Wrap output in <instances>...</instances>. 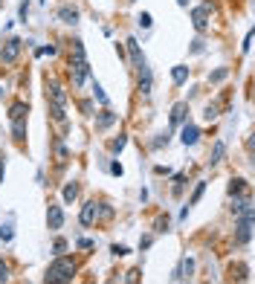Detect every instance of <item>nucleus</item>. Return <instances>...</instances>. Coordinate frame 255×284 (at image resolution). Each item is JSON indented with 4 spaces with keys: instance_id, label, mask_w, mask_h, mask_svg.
Instances as JSON below:
<instances>
[{
    "instance_id": "obj_1",
    "label": "nucleus",
    "mask_w": 255,
    "mask_h": 284,
    "mask_svg": "<svg viewBox=\"0 0 255 284\" xmlns=\"http://www.w3.org/2000/svg\"><path fill=\"white\" fill-rule=\"evenodd\" d=\"M70 76H73V84H84V78L90 76V67L84 58V44L81 41H73V55H70Z\"/></svg>"
},
{
    "instance_id": "obj_2",
    "label": "nucleus",
    "mask_w": 255,
    "mask_h": 284,
    "mask_svg": "<svg viewBox=\"0 0 255 284\" xmlns=\"http://www.w3.org/2000/svg\"><path fill=\"white\" fill-rule=\"evenodd\" d=\"M73 276H76V261H70V258H55V261L47 267V282L50 284L73 282Z\"/></svg>"
},
{
    "instance_id": "obj_3",
    "label": "nucleus",
    "mask_w": 255,
    "mask_h": 284,
    "mask_svg": "<svg viewBox=\"0 0 255 284\" xmlns=\"http://www.w3.org/2000/svg\"><path fill=\"white\" fill-rule=\"evenodd\" d=\"M21 47H24L21 38H9V41L0 47V61H3V64H15V61H18V55H21Z\"/></svg>"
},
{
    "instance_id": "obj_4",
    "label": "nucleus",
    "mask_w": 255,
    "mask_h": 284,
    "mask_svg": "<svg viewBox=\"0 0 255 284\" xmlns=\"http://www.w3.org/2000/svg\"><path fill=\"white\" fill-rule=\"evenodd\" d=\"M191 24H194V29L203 32L209 26V6H197V9H191Z\"/></svg>"
},
{
    "instance_id": "obj_5",
    "label": "nucleus",
    "mask_w": 255,
    "mask_h": 284,
    "mask_svg": "<svg viewBox=\"0 0 255 284\" xmlns=\"http://www.w3.org/2000/svg\"><path fill=\"white\" fill-rule=\"evenodd\" d=\"M47 99H50V102H52V104H67V93H64V87L61 84H58V81H52V84H50V90H47Z\"/></svg>"
},
{
    "instance_id": "obj_6",
    "label": "nucleus",
    "mask_w": 255,
    "mask_h": 284,
    "mask_svg": "<svg viewBox=\"0 0 255 284\" xmlns=\"http://www.w3.org/2000/svg\"><path fill=\"white\" fill-rule=\"evenodd\" d=\"M47 223H50V229H61V226H64L61 206H50V209H47Z\"/></svg>"
},
{
    "instance_id": "obj_7",
    "label": "nucleus",
    "mask_w": 255,
    "mask_h": 284,
    "mask_svg": "<svg viewBox=\"0 0 255 284\" xmlns=\"http://www.w3.org/2000/svg\"><path fill=\"white\" fill-rule=\"evenodd\" d=\"M96 218H99V203H96V200L84 203V209H81V223H84V226H90Z\"/></svg>"
},
{
    "instance_id": "obj_8",
    "label": "nucleus",
    "mask_w": 255,
    "mask_h": 284,
    "mask_svg": "<svg viewBox=\"0 0 255 284\" xmlns=\"http://www.w3.org/2000/svg\"><path fill=\"white\" fill-rule=\"evenodd\" d=\"M151 84H154V76H151V70L142 64V67H139V93H151Z\"/></svg>"
},
{
    "instance_id": "obj_9",
    "label": "nucleus",
    "mask_w": 255,
    "mask_h": 284,
    "mask_svg": "<svg viewBox=\"0 0 255 284\" xmlns=\"http://www.w3.org/2000/svg\"><path fill=\"white\" fill-rule=\"evenodd\" d=\"M58 18H61L64 24H78V9L70 6V3H64L61 9H58Z\"/></svg>"
},
{
    "instance_id": "obj_10",
    "label": "nucleus",
    "mask_w": 255,
    "mask_h": 284,
    "mask_svg": "<svg viewBox=\"0 0 255 284\" xmlns=\"http://www.w3.org/2000/svg\"><path fill=\"white\" fill-rule=\"evenodd\" d=\"M113 122H116V113H113V110H102V113L96 116V130H107Z\"/></svg>"
},
{
    "instance_id": "obj_11",
    "label": "nucleus",
    "mask_w": 255,
    "mask_h": 284,
    "mask_svg": "<svg viewBox=\"0 0 255 284\" xmlns=\"http://www.w3.org/2000/svg\"><path fill=\"white\" fill-rule=\"evenodd\" d=\"M180 139H183V145H197V139H200V130H197V125H183Z\"/></svg>"
},
{
    "instance_id": "obj_12",
    "label": "nucleus",
    "mask_w": 255,
    "mask_h": 284,
    "mask_svg": "<svg viewBox=\"0 0 255 284\" xmlns=\"http://www.w3.org/2000/svg\"><path fill=\"white\" fill-rule=\"evenodd\" d=\"M29 116V104H24V102H15L12 107H9V119L12 122H18V119H26Z\"/></svg>"
},
{
    "instance_id": "obj_13",
    "label": "nucleus",
    "mask_w": 255,
    "mask_h": 284,
    "mask_svg": "<svg viewBox=\"0 0 255 284\" xmlns=\"http://www.w3.org/2000/svg\"><path fill=\"white\" fill-rule=\"evenodd\" d=\"M186 113H189V104H186V102H177V104L171 107V125H180V122L186 119Z\"/></svg>"
},
{
    "instance_id": "obj_14",
    "label": "nucleus",
    "mask_w": 255,
    "mask_h": 284,
    "mask_svg": "<svg viewBox=\"0 0 255 284\" xmlns=\"http://www.w3.org/2000/svg\"><path fill=\"white\" fill-rule=\"evenodd\" d=\"M128 50H130V61L136 64V67H142V55H139V44H136V41H133V38H128Z\"/></svg>"
},
{
    "instance_id": "obj_15",
    "label": "nucleus",
    "mask_w": 255,
    "mask_h": 284,
    "mask_svg": "<svg viewBox=\"0 0 255 284\" xmlns=\"http://www.w3.org/2000/svg\"><path fill=\"white\" fill-rule=\"evenodd\" d=\"M171 78H174V84H183V81L189 78V67H183V64H177V67L171 70Z\"/></svg>"
},
{
    "instance_id": "obj_16",
    "label": "nucleus",
    "mask_w": 255,
    "mask_h": 284,
    "mask_svg": "<svg viewBox=\"0 0 255 284\" xmlns=\"http://www.w3.org/2000/svg\"><path fill=\"white\" fill-rule=\"evenodd\" d=\"M50 116H52L58 125H64V122H67V116H64V107H61V104H52V102H50Z\"/></svg>"
},
{
    "instance_id": "obj_17",
    "label": "nucleus",
    "mask_w": 255,
    "mask_h": 284,
    "mask_svg": "<svg viewBox=\"0 0 255 284\" xmlns=\"http://www.w3.org/2000/svg\"><path fill=\"white\" fill-rule=\"evenodd\" d=\"M12 133H15V139H24V136H26V119L12 122Z\"/></svg>"
},
{
    "instance_id": "obj_18",
    "label": "nucleus",
    "mask_w": 255,
    "mask_h": 284,
    "mask_svg": "<svg viewBox=\"0 0 255 284\" xmlns=\"http://www.w3.org/2000/svg\"><path fill=\"white\" fill-rule=\"evenodd\" d=\"M76 197H78V186H76V183H67V186H64V203H73Z\"/></svg>"
},
{
    "instance_id": "obj_19",
    "label": "nucleus",
    "mask_w": 255,
    "mask_h": 284,
    "mask_svg": "<svg viewBox=\"0 0 255 284\" xmlns=\"http://www.w3.org/2000/svg\"><path fill=\"white\" fill-rule=\"evenodd\" d=\"M223 154H226V145H223V142H215V151H212V159H209V162L218 165V162L223 159Z\"/></svg>"
},
{
    "instance_id": "obj_20",
    "label": "nucleus",
    "mask_w": 255,
    "mask_h": 284,
    "mask_svg": "<svg viewBox=\"0 0 255 284\" xmlns=\"http://www.w3.org/2000/svg\"><path fill=\"white\" fill-rule=\"evenodd\" d=\"M203 191H206V183H197V189H194V194H191V200H189V209L191 206H197V200L203 197Z\"/></svg>"
},
{
    "instance_id": "obj_21",
    "label": "nucleus",
    "mask_w": 255,
    "mask_h": 284,
    "mask_svg": "<svg viewBox=\"0 0 255 284\" xmlns=\"http://www.w3.org/2000/svg\"><path fill=\"white\" fill-rule=\"evenodd\" d=\"M125 145H128V136H116V139L110 142V151H113V154H119V151H122Z\"/></svg>"
},
{
    "instance_id": "obj_22",
    "label": "nucleus",
    "mask_w": 255,
    "mask_h": 284,
    "mask_svg": "<svg viewBox=\"0 0 255 284\" xmlns=\"http://www.w3.org/2000/svg\"><path fill=\"white\" fill-rule=\"evenodd\" d=\"M226 73H229V70H226V67H221V70H215V73H212L209 78H212V81L218 84V81H223V78H226Z\"/></svg>"
},
{
    "instance_id": "obj_23",
    "label": "nucleus",
    "mask_w": 255,
    "mask_h": 284,
    "mask_svg": "<svg viewBox=\"0 0 255 284\" xmlns=\"http://www.w3.org/2000/svg\"><path fill=\"white\" fill-rule=\"evenodd\" d=\"M136 24H139L142 29H148V26H151V15H148V12H142V15L136 18Z\"/></svg>"
},
{
    "instance_id": "obj_24",
    "label": "nucleus",
    "mask_w": 255,
    "mask_h": 284,
    "mask_svg": "<svg viewBox=\"0 0 255 284\" xmlns=\"http://www.w3.org/2000/svg\"><path fill=\"white\" fill-rule=\"evenodd\" d=\"M229 191H232V194H244V180H232Z\"/></svg>"
},
{
    "instance_id": "obj_25",
    "label": "nucleus",
    "mask_w": 255,
    "mask_h": 284,
    "mask_svg": "<svg viewBox=\"0 0 255 284\" xmlns=\"http://www.w3.org/2000/svg\"><path fill=\"white\" fill-rule=\"evenodd\" d=\"M203 116H206V119H209V122H212V119H218V104H209V107H206V113H203Z\"/></svg>"
},
{
    "instance_id": "obj_26",
    "label": "nucleus",
    "mask_w": 255,
    "mask_h": 284,
    "mask_svg": "<svg viewBox=\"0 0 255 284\" xmlns=\"http://www.w3.org/2000/svg\"><path fill=\"white\" fill-rule=\"evenodd\" d=\"M3 282H9V267H6V261L0 258V284Z\"/></svg>"
},
{
    "instance_id": "obj_27",
    "label": "nucleus",
    "mask_w": 255,
    "mask_h": 284,
    "mask_svg": "<svg viewBox=\"0 0 255 284\" xmlns=\"http://www.w3.org/2000/svg\"><path fill=\"white\" fill-rule=\"evenodd\" d=\"M93 96L99 99V102H102V104H107V96H104V90H102L99 84H93Z\"/></svg>"
},
{
    "instance_id": "obj_28",
    "label": "nucleus",
    "mask_w": 255,
    "mask_h": 284,
    "mask_svg": "<svg viewBox=\"0 0 255 284\" xmlns=\"http://www.w3.org/2000/svg\"><path fill=\"white\" fill-rule=\"evenodd\" d=\"M0 241H12V226H0Z\"/></svg>"
},
{
    "instance_id": "obj_29",
    "label": "nucleus",
    "mask_w": 255,
    "mask_h": 284,
    "mask_svg": "<svg viewBox=\"0 0 255 284\" xmlns=\"http://www.w3.org/2000/svg\"><path fill=\"white\" fill-rule=\"evenodd\" d=\"M52 250H55V253L61 255L64 250H67V241H64V238H58V241H55V247H52Z\"/></svg>"
},
{
    "instance_id": "obj_30",
    "label": "nucleus",
    "mask_w": 255,
    "mask_h": 284,
    "mask_svg": "<svg viewBox=\"0 0 255 284\" xmlns=\"http://www.w3.org/2000/svg\"><path fill=\"white\" fill-rule=\"evenodd\" d=\"M110 174H116V177H122V165H119V162H113V165H110Z\"/></svg>"
},
{
    "instance_id": "obj_31",
    "label": "nucleus",
    "mask_w": 255,
    "mask_h": 284,
    "mask_svg": "<svg viewBox=\"0 0 255 284\" xmlns=\"http://www.w3.org/2000/svg\"><path fill=\"white\" fill-rule=\"evenodd\" d=\"M113 255H128V247H122V244H116V247H113Z\"/></svg>"
},
{
    "instance_id": "obj_32",
    "label": "nucleus",
    "mask_w": 255,
    "mask_h": 284,
    "mask_svg": "<svg viewBox=\"0 0 255 284\" xmlns=\"http://www.w3.org/2000/svg\"><path fill=\"white\" fill-rule=\"evenodd\" d=\"M78 247H81V250H90V247H93V241H87V238H81V241H78Z\"/></svg>"
},
{
    "instance_id": "obj_33",
    "label": "nucleus",
    "mask_w": 255,
    "mask_h": 284,
    "mask_svg": "<svg viewBox=\"0 0 255 284\" xmlns=\"http://www.w3.org/2000/svg\"><path fill=\"white\" fill-rule=\"evenodd\" d=\"M247 148L255 154V133H253V136H247Z\"/></svg>"
},
{
    "instance_id": "obj_34",
    "label": "nucleus",
    "mask_w": 255,
    "mask_h": 284,
    "mask_svg": "<svg viewBox=\"0 0 255 284\" xmlns=\"http://www.w3.org/2000/svg\"><path fill=\"white\" fill-rule=\"evenodd\" d=\"M177 3H180V6H189V0H177Z\"/></svg>"
},
{
    "instance_id": "obj_35",
    "label": "nucleus",
    "mask_w": 255,
    "mask_h": 284,
    "mask_svg": "<svg viewBox=\"0 0 255 284\" xmlns=\"http://www.w3.org/2000/svg\"><path fill=\"white\" fill-rule=\"evenodd\" d=\"M0 6H3V0H0Z\"/></svg>"
},
{
    "instance_id": "obj_36",
    "label": "nucleus",
    "mask_w": 255,
    "mask_h": 284,
    "mask_svg": "<svg viewBox=\"0 0 255 284\" xmlns=\"http://www.w3.org/2000/svg\"><path fill=\"white\" fill-rule=\"evenodd\" d=\"M130 3H133V0H130Z\"/></svg>"
},
{
    "instance_id": "obj_37",
    "label": "nucleus",
    "mask_w": 255,
    "mask_h": 284,
    "mask_svg": "<svg viewBox=\"0 0 255 284\" xmlns=\"http://www.w3.org/2000/svg\"><path fill=\"white\" fill-rule=\"evenodd\" d=\"M253 194H255V191H253Z\"/></svg>"
}]
</instances>
